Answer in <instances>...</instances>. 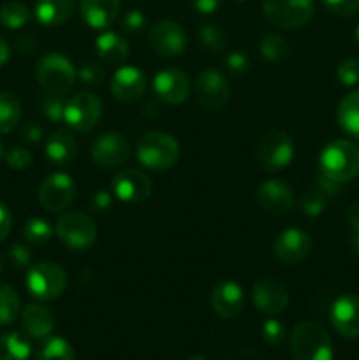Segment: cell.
Returning a JSON list of instances; mask_svg holds the SVG:
<instances>
[{"label": "cell", "mask_w": 359, "mask_h": 360, "mask_svg": "<svg viewBox=\"0 0 359 360\" xmlns=\"http://www.w3.org/2000/svg\"><path fill=\"white\" fill-rule=\"evenodd\" d=\"M46 157L51 164L69 165L77 157V143L67 130H55L46 141Z\"/></svg>", "instance_id": "cb8c5ba5"}, {"label": "cell", "mask_w": 359, "mask_h": 360, "mask_svg": "<svg viewBox=\"0 0 359 360\" xmlns=\"http://www.w3.org/2000/svg\"><path fill=\"white\" fill-rule=\"evenodd\" d=\"M250 65H252V62L245 51H231L224 58L225 70L231 72L232 76H245L250 70Z\"/></svg>", "instance_id": "f35d334b"}, {"label": "cell", "mask_w": 359, "mask_h": 360, "mask_svg": "<svg viewBox=\"0 0 359 360\" xmlns=\"http://www.w3.org/2000/svg\"><path fill=\"white\" fill-rule=\"evenodd\" d=\"M185 360H210V359L203 357V355H192V357H187Z\"/></svg>", "instance_id": "11a10c76"}, {"label": "cell", "mask_w": 359, "mask_h": 360, "mask_svg": "<svg viewBox=\"0 0 359 360\" xmlns=\"http://www.w3.org/2000/svg\"><path fill=\"white\" fill-rule=\"evenodd\" d=\"M136 157L141 165L151 171H168L180 160V144L171 134L146 132L139 137L136 146Z\"/></svg>", "instance_id": "7a4b0ae2"}, {"label": "cell", "mask_w": 359, "mask_h": 360, "mask_svg": "<svg viewBox=\"0 0 359 360\" xmlns=\"http://www.w3.org/2000/svg\"><path fill=\"white\" fill-rule=\"evenodd\" d=\"M7 257H9V262L13 264L18 269H25V267H30L32 264V252L21 243H14L13 246L7 252Z\"/></svg>", "instance_id": "ee69618b"}, {"label": "cell", "mask_w": 359, "mask_h": 360, "mask_svg": "<svg viewBox=\"0 0 359 360\" xmlns=\"http://www.w3.org/2000/svg\"><path fill=\"white\" fill-rule=\"evenodd\" d=\"M146 25V18L139 9H129L122 16V28L129 34H139Z\"/></svg>", "instance_id": "f6af8a7d"}, {"label": "cell", "mask_w": 359, "mask_h": 360, "mask_svg": "<svg viewBox=\"0 0 359 360\" xmlns=\"http://www.w3.org/2000/svg\"><path fill=\"white\" fill-rule=\"evenodd\" d=\"M354 37H355V41H358V44H359V23L355 25V30H354Z\"/></svg>", "instance_id": "9f6ffc18"}, {"label": "cell", "mask_w": 359, "mask_h": 360, "mask_svg": "<svg viewBox=\"0 0 359 360\" xmlns=\"http://www.w3.org/2000/svg\"><path fill=\"white\" fill-rule=\"evenodd\" d=\"M197 37H199L201 46H203L204 49L213 53L224 51L225 46H227L229 42L227 32H225L220 25L215 23L201 25L199 32H197Z\"/></svg>", "instance_id": "836d02e7"}, {"label": "cell", "mask_w": 359, "mask_h": 360, "mask_svg": "<svg viewBox=\"0 0 359 360\" xmlns=\"http://www.w3.org/2000/svg\"><path fill=\"white\" fill-rule=\"evenodd\" d=\"M32 354V345L25 334L4 333L0 334V360H28Z\"/></svg>", "instance_id": "83f0119b"}, {"label": "cell", "mask_w": 359, "mask_h": 360, "mask_svg": "<svg viewBox=\"0 0 359 360\" xmlns=\"http://www.w3.org/2000/svg\"><path fill=\"white\" fill-rule=\"evenodd\" d=\"M336 77L344 86H355L359 84V60L347 58L338 65Z\"/></svg>", "instance_id": "ab89813d"}, {"label": "cell", "mask_w": 359, "mask_h": 360, "mask_svg": "<svg viewBox=\"0 0 359 360\" xmlns=\"http://www.w3.org/2000/svg\"><path fill=\"white\" fill-rule=\"evenodd\" d=\"M334 330L344 338H359V297L344 294L333 302L329 313Z\"/></svg>", "instance_id": "ffe728a7"}, {"label": "cell", "mask_w": 359, "mask_h": 360, "mask_svg": "<svg viewBox=\"0 0 359 360\" xmlns=\"http://www.w3.org/2000/svg\"><path fill=\"white\" fill-rule=\"evenodd\" d=\"M35 48H37V42H35V39L32 35H21V37H18L16 51L20 55H30V53H34Z\"/></svg>", "instance_id": "f907efd6"}, {"label": "cell", "mask_w": 359, "mask_h": 360, "mask_svg": "<svg viewBox=\"0 0 359 360\" xmlns=\"http://www.w3.org/2000/svg\"><path fill=\"white\" fill-rule=\"evenodd\" d=\"M320 174L331 181L347 183L359 174V148L347 139H334L319 155Z\"/></svg>", "instance_id": "6da1fadb"}, {"label": "cell", "mask_w": 359, "mask_h": 360, "mask_svg": "<svg viewBox=\"0 0 359 360\" xmlns=\"http://www.w3.org/2000/svg\"><path fill=\"white\" fill-rule=\"evenodd\" d=\"M102 118V101L92 91H80L67 98L63 122L77 132H90Z\"/></svg>", "instance_id": "9c48e42d"}, {"label": "cell", "mask_w": 359, "mask_h": 360, "mask_svg": "<svg viewBox=\"0 0 359 360\" xmlns=\"http://www.w3.org/2000/svg\"><path fill=\"white\" fill-rule=\"evenodd\" d=\"M21 102L13 91H0V134H9L20 123Z\"/></svg>", "instance_id": "f546056e"}, {"label": "cell", "mask_w": 359, "mask_h": 360, "mask_svg": "<svg viewBox=\"0 0 359 360\" xmlns=\"http://www.w3.org/2000/svg\"><path fill=\"white\" fill-rule=\"evenodd\" d=\"M190 4L199 14H213L220 9L224 0H190Z\"/></svg>", "instance_id": "7dc6e473"}, {"label": "cell", "mask_w": 359, "mask_h": 360, "mask_svg": "<svg viewBox=\"0 0 359 360\" xmlns=\"http://www.w3.org/2000/svg\"><path fill=\"white\" fill-rule=\"evenodd\" d=\"M122 0H80V13L84 23L94 30H106L115 23Z\"/></svg>", "instance_id": "7402d4cb"}, {"label": "cell", "mask_w": 359, "mask_h": 360, "mask_svg": "<svg viewBox=\"0 0 359 360\" xmlns=\"http://www.w3.org/2000/svg\"><path fill=\"white\" fill-rule=\"evenodd\" d=\"M30 9L23 2H18V0H11V2H6L0 7V25L9 28V30L23 28L30 21Z\"/></svg>", "instance_id": "1f68e13d"}, {"label": "cell", "mask_w": 359, "mask_h": 360, "mask_svg": "<svg viewBox=\"0 0 359 360\" xmlns=\"http://www.w3.org/2000/svg\"><path fill=\"white\" fill-rule=\"evenodd\" d=\"M329 200L331 197L313 183L312 188L303 193L301 200H299V207H301V213L306 214V217H319L326 210Z\"/></svg>", "instance_id": "e575fe53"}, {"label": "cell", "mask_w": 359, "mask_h": 360, "mask_svg": "<svg viewBox=\"0 0 359 360\" xmlns=\"http://www.w3.org/2000/svg\"><path fill=\"white\" fill-rule=\"evenodd\" d=\"M37 195L44 210L60 213L76 199V183L67 172H53L41 183Z\"/></svg>", "instance_id": "8fae6325"}, {"label": "cell", "mask_w": 359, "mask_h": 360, "mask_svg": "<svg viewBox=\"0 0 359 360\" xmlns=\"http://www.w3.org/2000/svg\"><path fill=\"white\" fill-rule=\"evenodd\" d=\"M245 292L236 281H220L211 292V308L220 319L231 320L243 311Z\"/></svg>", "instance_id": "44dd1931"}, {"label": "cell", "mask_w": 359, "mask_h": 360, "mask_svg": "<svg viewBox=\"0 0 359 360\" xmlns=\"http://www.w3.org/2000/svg\"><path fill=\"white\" fill-rule=\"evenodd\" d=\"M2 269H4V259L2 255H0V273H2Z\"/></svg>", "instance_id": "6f0895ef"}, {"label": "cell", "mask_w": 359, "mask_h": 360, "mask_svg": "<svg viewBox=\"0 0 359 360\" xmlns=\"http://www.w3.org/2000/svg\"><path fill=\"white\" fill-rule=\"evenodd\" d=\"M95 51L104 63L120 65L129 56V42L116 32H102L95 39Z\"/></svg>", "instance_id": "484cf974"}, {"label": "cell", "mask_w": 359, "mask_h": 360, "mask_svg": "<svg viewBox=\"0 0 359 360\" xmlns=\"http://www.w3.org/2000/svg\"><path fill=\"white\" fill-rule=\"evenodd\" d=\"M347 220H348V225L352 227V231L359 232V202H354L351 207H348Z\"/></svg>", "instance_id": "816d5d0a"}, {"label": "cell", "mask_w": 359, "mask_h": 360, "mask_svg": "<svg viewBox=\"0 0 359 360\" xmlns=\"http://www.w3.org/2000/svg\"><path fill=\"white\" fill-rule=\"evenodd\" d=\"M256 160L264 171H282L294 160V143L282 130H267L256 144Z\"/></svg>", "instance_id": "52a82bcc"}, {"label": "cell", "mask_w": 359, "mask_h": 360, "mask_svg": "<svg viewBox=\"0 0 359 360\" xmlns=\"http://www.w3.org/2000/svg\"><path fill=\"white\" fill-rule=\"evenodd\" d=\"M238 2H246V0H238Z\"/></svg>", "instance_id": "91938a15"}, {"label": "cell", "mask_w": 359, "mask_h": 360, "mask_svg": "<svg viewBox=\"0 0 359 360\" xmlns=\"http://www.w3.org/2000/svg\"><path fill=\"white\" fill-rule=\"evenodd\" d=\"M113 204L111 193L106 192V190H99L92 195V210L94 211H106L109 210Z\"/></svg>", "instance_id": "c3c4849f"}, {"label": "cell", "mask_w": 359, "mask_h": 360, "mask_svg": "<svg viewBox=\"0 0 359 360\" xmlns=\"http://www.w3.org/2000/svg\"><path fill=\"white\" fill-rule=\"evenodd\" d=\"M260 334H263V340L266 341L271 347H277V345H282L287 338V329H285L284 322L277 319H267L266 322L263 323V329H260Z\"/></svg>", "instance_id": "74e56055"}, {"label": "cell", "mask_w": 359, "mask_h": 360, "mask_svg": "<svg viewBox=\"0 0 359 360\" xmlns=\"http://www.w3.org/2000/svg\"><path fill=\"white\" fill-rule=\"evenodd\" d=\"M67 287V274L60 264L42 260L28 269L27 290L37 301H53L63 294Z\"/></svg>", "instance_id": "5b68a950"}, {"label": "cell", "mask_w": 359, "mask_h": 360, "mask_svg": "<svg viewBox=\"0 0 359 360\" xmlns=\"http://www.w3.org/2000/svg\"><path fill=\"white\" fill-rule=\"evenodd\" d=\"M11 229H13V214L7 210L6 204L0 202V241L9 236Z\"/></svg>", "instance_id": "681fc988"}, {"label": "cell", "mask_w": 359, "mask_h": 360, "mask_svg": "<svg viewBox=\"0 0 359 360\" xmlns=\"http://www.w3.org/2000/svg\"><path fill=\"white\" fill-rule=\"evenodd\" d=\"M4 153H6V151H4V146H2V143H0V158L4 157Z\"/></svg>", "instance_id": "680465c9"}, {"label": "cell", "mask_w": 359, "mask_h": 360, "mask_svg": "<svg viewBox=\"0 0 359 360\" xmlns=\"http://www.w3.org/2000/svg\"><path fill=\"white\" fill-rule=\"evenodd\" d=\"M65 98L63 95H51V94H46L42 95L41 102V111L49 122H55V123H62L63 122V111H65Z\"/></svg>", "instance_id": "8d00e7d4"}, {"label": "cell", "mask_w": 359, "mask_h": 360, "mask_svg": "<svg viewBox=\"0 0 359 360\" xmlns=\"http://www.w3.org/2000/svg\"><path fill=\"white\" fill-rule=\"evenodd\" d=\"M322 6L327 13L340 18L354 16L359 13V0H322Z\"/></svg>", "instance_id": "7bdbcfd3"}, {"label": "cell", "mask_w": 359, "mask_h": 360, "mask_svg": "<svg viewBox=\"0 0 359 360\" xmlns=\"http://www.w3.org/2000/svg\"><path fill=\"white\" fill-rule=\"evenodd\" d=\"M35 79L46 94L65 95L77 79V70L65 55L49 51L35 65Z\"/></svg>", "instance_id": "277c9868"}, {"label": "cell", "mask_w": 359, "mask_h": 360, "mask_svg": "<svg viewBox=\"0 0 359 360\" xmlns=\"http://www.w3.org/2000/svg\"><path fill=\"white\" fill-rule=\"evenodd\" d=\"M194 97L201 108L208 111H218L231 98V86L220 70L206 69L197 76L194 83Z\"/></svg>", "instance_id": "30bf717a"}, {"label": "cell", "mask_w": 359, "mask_h": 360, "mask_svg": "<svg viewBox=\"0 0 359 360\" xmlns=\"http://www.w3.org/2000/svg\"><path fill=\"white\" fill-rule=\"evenodd\" d=\"M20 295L11 285L0 283V327L11 326L20 315Z\"/></svg>", "instance_id": "d6a6232c"}, {"label": "cell", "mask_w": 359, "mask_h": 360, "mask_svg": "<svg viewBox=\"0 0 359 360\" xmlns=\"http://www.w3.org/2000/svg\"><path fill=\"white\" fill-rule=\"evenodd\" d=\"M312 238L303 229H287L280 232L273 243V253L285 266H296L303 262L312 252Z\"/></svg>", "instance_id": "2e32d148"}, {"label": "cell", "mask_w": 359, "mask_h": 360, "mask_svg": "<svg viewBox=\"0 0 359 360\" xmlns=\"http://www.w3.org/2000/svg\"><path fill=\"white\" fill-rule=\"evenodd\" d=\"M74 6V0H37L34 13L39 23L44 27H60L70 20Z\"/></svg>", "instance_id": "d4e9b609"}, {"label": "cell", "mask_w": 359, "mask_h": 360, "mask_svg": "<svg viewBox=\"0 0 359 360\" xmlns=\"http://www.w3.org/2000/svg\"><path fill=\"white\" fill-rule=\"evenodd\" d=\"M9 56H11L9 44H7V42L0 37V67L6 65L7 60H9Z\"/></svg>", "instance_id": "f5cc1de1"}, {"label": "cell", "mask_w": 359, "mask_h": 360, "mask_svg": "<svg viewBox=\"0 0 359 360\" xmlns=\"http://www.w3.org/2000/svg\"><path fill=\"white\" fill-rule=\"evenodd\" d=\"M252 301L259 311L266 313V315H278L287 308L289 292L277 280L263 278V280L253 283Z\"/></svg>", "instance_id": "d6986e66"}, {"label": "cell", "mask_w": 359, "mask_h": 360, "mask_svg": "<svg viewBox=\"0 0 359 360\" xmlns=\"http://www.w3.org/2000/svg\"><path fill=\"white\" fill-rule=\"evenodd\" d=\"M187 32L172 20H162L150 32V46L162 58H176L187 49Z\"/></svg>", "instance_id": "4fadbf2b"}, {"label": "cell", "mask_w": 359, "mask_h": 360, "mask_svg": "<svg viewBox=\"0 0 359 360\" xmlns=\"http://www.w3.org/2000/svg\"><path fill=\"white\" fill-rule=\"evenodd\" d=\"M21 327L28 338L44 340L55 330V316L46 306L28 304L21 311Z\"/></svg>", "instance_id": "603a6c76"}, {"label": "cell", "mask_w": 359, "mask_h": 360, "mask_svg": "<svg viewBox=\"0 0 359 360\" xmlns=\"http://www.w3.org/2000/svg\"><path fill=\"white\" fill-rule=\"evenodd\" d=\"M294 190L282 179H266L257 190V202L266 213L285 214L294 207Z\"/></svg>", "instance_id": "ac0fdd59"}, {"label": "cell", "mask_w": 359, "mask_h": 360, "mask_svg": "<svg viewBox=\"0 0 359 360\" xmlns=\"http://www.w3.org/2000/svg\"><path fill=\"white\" fill-rule=\"evenodd\" d=\"M23 236L30 245L42 246L46 245V243L51 241L53 227L48 220H44V218H30V220L23 225Z\"/></svg>", "instance_id": "d590c367"}, {"label": "cell", "mask_w": 359, "mask_h": 360, "mask_svg": "<svg viewBox=\"0 0 359 360\" xmlns=\"http://www.w3.org/2000/svg\"><path fill=\"white\" fill-rule=\"evenodd\" d=\"M4 158H6V164L11 169H14V171H25V169L30 167L32 160H34L30 151L21 146H14L11 150H7L4 153Z\"/></svg>", "instance_id": "60d3db41"}, {"label": "cell", "mask_w": 359, "mask_h": 360, "mask_svg": "<svg viewBox=\"0 0 359 360\" xmlns=\"http://www.w3.org/2000/svg\"><path fill=\"white\" fill-rule=\"evenodd\" d=\"M37 360H76L73 345L60 336H48L41 340L35 354Z\"/></svg>", "instance_id": "f1b7e54d"}, {"label": "cell", "mask_w": 359, "mask_h": 360, "mask_svg": "<svg viewBox=\"0 0 359 360\" xmlns=\"http://www.w3.org/2000/svg\"><path fill=\"white\" fill-rule=\"evenodd\" d=\"M151 179L143 171L127 167L116 172L111 181V192L118 200L127 204H139L151 195Z\"/></svg>", "instance_id": "7c38bea8"}, {"label": "cell", "mask_w": 359, "mask_h": 360, "mask_svg": "<svg viewBox=\"0 0 359 360\" xmlns=\"http://www.w3.org/2000/svg\"><path fill=\"white\" fill-rule=\"evenodd\" d=\"M153 91L165 104L178 105L190 97L192 81L183 70L176 69V67H168L155 74Z\"/></svg>", "instance_id": "9a60e30c"}, {"label": "cell", "mask_w": 359, "mask_h": 360, "mask_svg": "<svg viewBox=\"0 0 359 360\" xmlns=\"http://www.w3.org/2000/svg\"><path fill=\"white\" fill-rule=\"evenodd\" d=\"M259 53L271 63H284L291 56V46L282 35L267 34L260 39Z\"/></svg>", "instance_id": "4dcf8cb0"}, {"label": "cell", "mask_w": 359, "mask_h": 360, "mask_svg": "<svg viewBox=\"0 0 359 360\" xmlns=\"http://www.w3.org/2000/svg\"><path fill=\"white\" fill-rule=\"evenodd\" d=\"M55 232L63 246L73 252H84L97 241V225L88 214L70 211L56 220Z\"/></svg>", "instance_id": "8992f818"}, {"label": "cell", "mask_w": 359, "mask_h": 360, "mask_svg": "<svg viewBox=\"0 0 359 360\" xmlns=\"http://www.w3.org/2000/svg\"><path fill=\"white\" fill-rule=\"evenodd\" d=\"M92 160L104 169L118 167L130 157V143L123 134L106 132L92 144Z\"/></svg>", "instance_id": "5bb4252c"}, {"label": "cell", "mask_w": 359, "mask_h": 360, "mask_svg": "<svg viewBox=\"0 0 359 360\" xmlns=\"http://www.w3.org/2000/svg\"><path fill=\"white\" fill-rule=\"evenodd\" d=\"M315 11L313 0H263V14L273 27L294 30L308 23Z\"/></svg>", "instance_id": "ba28073f"}, {"label": "cell", "mask_w": 359, "mask_h": 360, "mask_svg": "<svg viewBox=\"0 0 359 360\" xmlns=\"http://www.w3.org/2000/svg\"><path fill=\"white\" fill-rule=\"evenodd\" d=\"M338 125L352 139L359 141V90L345 95L338 104Z\"/></svg>", "instance_id": "4316f807"}, {"label": "cell", "mask_w": 359, "mask_h": 360, "mask_svg": "<svg viewBox=\"0 0 359 360\" xmlns=\"http://www.w3.org/2000/svg\"><path fill=\"white\" fill-rule=\"evenodd\" d=\"M77 77L81 79V83L88 84V86H99L106 79V70L101 63L87 62L77 70Z\"/></svg>", "instance_id": "b9f144b4"}, {"label": "cell", "mask_w": 359, "mask_h": 360, "mask_svg": "<svg viewBox=\"0 0 359 360\" xmlns=\"http://www.w3.org/2000/svg\"><path fill=\"white\" fill-rule=\"evenodd\" d=\"M20 137L25 143H39L42 139V127L37 122H27L20 129Z\"/></svg>", "instance_id": "bcb514c9"}, {"label": "cell", "mask_w": 359, "mask_h": 360, "mask_svg": "<svg viewBox=\"0 0 359 360\" xmlns=\"http://www.w3.org/2000/svg\"><path fill=\"white\" fill-rule=\"evenodd\" d=\"M291 352L294 360H333V343L320 323L305 320L292 329Z\"/></svg>", "instance_id": "3957f363"}, {"label": "cell", "mask_w": 359, "mask_h": 360, "mask_svg": "<svg viewBox=\"0 0 359 360\" xmlns=\"http://www.w3.org/2000/svg\"><path fill=\"white\" fill-rule=\"evenodd\" d=\"M148 86L146 76L141 69L134 65H123L113 74L111 83H109V90H111L113 97L116 101L123 102V104H132V102L139 101L144 95Z\"/></svg>", "instance_id": "e0dca14e"}, {"label": "cell", "mask_w": 359, "mask_h": 360, "mask_svg": "<svg viewBox=\"0 0 359 360\" xmlns=\"http://www.w3.org/2000/svg\"><path fill=\"white\" fill-rule=\"evenodd\" d=\"M351 245H352V248L359 253V232H354V236H352V239H351Z\"/></svg>", "instance_id": "db71d44e"}]
</instances>
